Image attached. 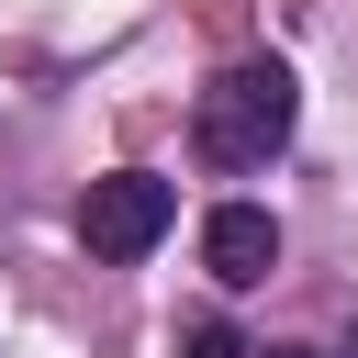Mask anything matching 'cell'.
Masks as SVG:
<instances>
[{
	"instance_id": "obj_2",
	"label": "cell",
	"mask_w": 358,
	"mask_h": 358,
	"mask_svg": "<svg viewBox=\"0 0 358 358\" xmlns=\"http://www.w3.org/2000/svg\"><path fill=\"white\" fill-rule=\"evenodd\" d=\"M168 224H179V190L145 179V168H112V179L78 190V246H90V257H145Z\"/></svg>"
},
{
	"instance_id": "obj_1",
	"label": "cell",
	"mask_w": 358,
	"mask_h": 358,
	"mask_svg": "<svg viewBox=\"0 0 358 358\" xmlns=\"http://www.w3.org/2000/svg\"><path fill=\"white\" fill-rule=\"evenodd\" d=\"M291 123H302V90H291L280 56H235V67L190 101V145H201V168H268V157L291 145Z\"/></svg>"
},
{
	"instance_id": "obj_5",
	"label": "cell",
	"mask_w": 358,
	"mask_h": 358,
	"mask_svg": "<svg viewBox=\"0 0 358 358\" xmlns=\"http://www.w3.org/2000/svg\"><path fill=\"white\" fill-rule=\"evenodd\" d=\"M246 358H313V347H246Z\"/></svg>"
},
{
	"instance_id": "obj_3",
	"label": "cell",
	"mask_w": 358,
	"mask_h": 358,
	"mask_svg": "<svg viewBox=\"0 0 358 358\" xmlns=\"http://www.w3.org/2000/svg\"><path fill=\"white\" fill-rule=\"evenodd\" d=\"M201 268H213L224 291H257V280L280 268V224H268L257 201H224V213L201 224Z\"/></svg>"
},
{
	"instance_id": "obj_4",
	"label": "cell",
	"mask_w": 358,
	"mask_h": 358,
	"mask_svg": "<svg viewBox=\"0 0 358 358\" xmlns=\"http://www.w3.org/2000/svg\"><path fill=\"white\" fill-rule=\"evenodd\" d=\"M179 358H246V336H235L224 313H190V324H179Z\"/></svg>"
}]
</instances>
